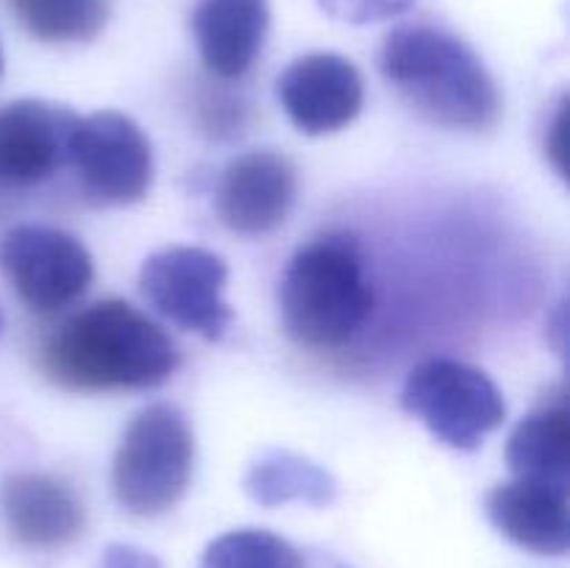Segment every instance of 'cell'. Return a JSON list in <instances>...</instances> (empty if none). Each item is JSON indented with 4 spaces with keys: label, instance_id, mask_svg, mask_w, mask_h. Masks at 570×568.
<instances>
[{
    "label": "cell",
    "instance_id": "cell-13",
    "mask_svg": "<svg viewBox=\"0 0 570 568\" xmlns=\"http://www.w3.org/2000/svg\"><path fill=\"white\" fill-rule=\"evenodd\" d=\"M490 523L518 549L562 557L570 549V484L562 479L512 477L484 496Z\"/></svg>",
    "mask_w": 570,
    "mask_h": 568
},
{
    "label": "cell",
    "instance_id": "cell-12",
    "mask_svg": "<svg viewBox=\"0 0 570 568\" xmlns=\"http://www.w3.org/2000/svg\"><path fill=\"white\" fill-rule=\"evenodd\" d=\"M6 527L11 538L33 551H59L87 529V507L78 490L45 471H14L0 484Z\"/></svg>",
    "mask_w": 570,
    "mask_h": 568
},
{
    "label": "cell",
    "instance_id": "cell-11",
    "mask_svg": "<svg viewBox=\"0 0 570 568\" xmlns=\"http://www.w3.org/2000/svg\"><path fill=\"white\" fill-rule=\"evenodd\" d=\"M298 195V170L278 150L239 154L223 167L217 182V217L239 237H265L287 221Z\"/></svg>",
    "mask_w": 570,
    "mask_h": 568
},
{
    "label": "cell",
    "instance_id": "cell-15",
    "mask_svg": "<svg viewBox=\"0 0 570 568\" xmlns=\"http://www.w3.org/2000/svg\"><path fill=\"white\" fill-rule=\"evenodd\" d=\"M243 488L254 505L267 510L293 501L328 507L337 499V479L315 460L287 449H271L256 457L245 473Z\"/></svg>",
    "mask_w": 570,
    "mask_h": 568
},
{
    "label": "cell",
    "instance_id": "cell-1",
    "mask_svg": "<svg viewBox=\"0 0 570 568\" xmlns=\"http://www.w3.org/2000/svg\"><path fill=\"white\" fill-rule=\"evenodd\" d=\"M42 371L72 393L154 390L176 373L170 334L120 298L95 301L67 317L42 345Z\"/></svg>",
    "mask_w": 570,
    "mask_h": 568
},
{
    "label": "cell",
    "instance_id": "cell-20",
    "mask_svg": "<svg viewBox=\"0 0 570 568\" xmlns=\"http://www.w3.org/2000/svg\"><path fill=\"white\" fill-rule=\"evenodd\" d=\"M546 156L549 161L554 165V170L560 176H566L568 165H566V156H568V100L562 98L557 104L554 117L549 120V131H546Z\"/></svg>",
    "mask_w": 570,
    "mask_h": 568
},
{
    "label": "cell",
    "instance_id": "cell-5",
    "mask_svg": "<svg viewBox=\"0 0 570 568\" xmlns=\"http://www.w3.org/2000/svg\"><path fill=\"white\" fill-rule=\"evenodd\" d=\"M401 407L454 451H476L507 418L499 384L482 368L454 356H432L412 368Z\"/></svg>",
    "mask_w": 570,
    "mask_h": 568
},
{
    "label": "cell",
    "instance_id": "cell-10",
    "mask_svg": "<svg viewBox=\"0 0 570 568\" xmlns=\"http://www.w3.org/2000/svg\"><path fill=\"white\" fill-rule=\"evenodd\" d=\"M78 120L70 106L42 98L0 106V187H37L70 165Z\"/></svg>",
    "mask_w": 570,
    "mask_h": 568
},
{
    "label": "cell",
    "instance_id": "cell-22",
    "mask_svg": "<svg viewBox=\"0 0 570 568\" xmlns=\"http://www.w3.org/2000/svg\"><path fill=\"white\" fill-rule=\"evenodd\" d=\"M0 72H3V50H0Z\"/></svg>",
    "mask_w": 570,
    "mask_h": 568
},
{
    "label": "cell",
    "instance_id": "cell-18",
    "mask_svg": "<svg viewBox=\"0 0 570 568\" xmlns=\"http://www.w3.org/2000/svg\"><path fill=\"white\" fill-rule=\"evenodd\" d=\"M198 568H306L304 555L271 529H232L212 540Z\"/></svg>",
    "mask_w": 570,
    "mask_h": 568
},
{
    "label": "cell",
    "instance_id": "cell-16",
    "mask_svg": "<svg viewBox=\"0 0 570 568\" xmlns=\"http://www.w3.org/2000/svg\"><path fill=\"white\" fill-rule=\"evenodd\" d=\"M507 466L512 477H570V412L566 401L543 404L515 423L507 440Z\"/></svg>",
    "mask_w": 570,
    "mask_h": 568
},
{
    "label": "cell",
    "instance_id": "cell-9",
    "mask_svg": "<svg viewBox=\"0 0 570 568\" xmlns=\"http://www.w3.org/2000/svg\"><path fill=\"white\" fill-rule=\"evenodd\" d=\"M284 115L306 137L348 128L365 106V78L348 56L332 50L304 53L276 78Z\"/></svg>",
    "mask_w": 570,
    "mask_h": 568
},
{
    "label": "cell",
    "instance_id": "cell-7",
    "mask_svg": "<svg viewBox=\"0 0 570 568\" xmlns=\"http://www.w3.org/2000/svg\"><path fill=\"white\" fill-rule=\"evenodd\" d=\"M70 165L83 193L104 206H134L154 187V148L139 123L117 109L81 117L72 131Z\"/></svg>",
    "mask_w": 570,
    "mask_h": 568
},
{
    "label": "cell",
    "instance_id": "cell-19",
    "mask_svg": "<svg viewBox=\"0 0 570 568\" xmlns=\"http://www.w3.org/2000/svg\"><path fill=\"white\" fill-rule=\"evenodd\" d=\"M323 14L348 26H373L406 14L415 0H317Z\"/></svg>",
    "mask_w": 570,
    "mask_h": 568
},
{
    "label": "cell",
    "instance_id": "cell-8",
    "mask_svg": "<svg viewBox=\"0 0 570 568\" xmlns=\"http://www.w3.org/2000/svg\"><path fill=\"white\" fill-rule=\"evenodd\" d=\"M0 271L28 310L50 315L92 287L95 262L76 234L26 223L0 239Z\"/></svg>",
    "mask_w": 570,
    "mask_h": 568
},
{
    "label": "cell",
    "instance_id": "cell-14",
    "mask_svg": "<svg viewBox=\"0 0 570 568\" xmlns=\"http://www.w3.org/2000/svg\"><path fill=\"white\" fill-rule=\"evenodd\" d=\"M189 26L206 70L220 81H239L267 42L271 0H198Z\"/></svg>",
    "mask_w": 570,
    "mask_h": 568
},
{
    "label": "cell",
    "instance_id": "cell-6",
    "mask_svg": "<svg viewBox=\"0 0 570 568\" xmlns=\"http://www.w3.org/2000/svg\"><path fill=\"white\" fill-rule=\"evenodd\" d=\"M228 265L220 254L198 245H170L139 267V293L165 321L184 332L220 343L234 323V310L223 298Z\"/></svg>",
    "mask_w": 570,
    "mask_h": 568
},
{
    "label": "cell",
    "instance_id": "cell-4",
    "mask_svg": "<svg viewBox=\"0 0 570 568\" xmlns=\"http://www.w3.org/2000/svg\"><path fill=\"white\" fill-rule=\"evenodd\" d=\"M195 468V432L181 407L159 401L131 418L111 462L117 505L139 518L170 512L187 496Z\"/></svg>",
    "mask_w": 570,
    "mask_h": 568
},
{
    "label": "cell",
    "instance_id": "cell-3",
    "mask_svg": "<svg viewBox=\"0 0 570 568\" xmlns=\"http://www.w3.org/2000/svg\"><path fill=\"white\" fill-rule=\"evenodd\" d=\"M278 312L298 345L332 351L351 343L373 312L360 239L348 232H323L295 248L278 282Z\"/></svg>",
    "mask_w": 570,
    "mask_h": 568
},
{
    "label": "cell",
    "instance_id": "cell-21",
    "mask_svg": "<svg viewBox=\"0 0 570 568\" xmlns=\"http://www.w3.org/2000/svg\"><path fill=\"white\" fill-rule=\"evenodd\" d=\"M95 568H161V560L134 543H109L100 551Z\"/></svg>",
    "mask_w": 570,
    "mask_h": 568
},
{
    "label": "cell",
    "instance_id": "cell-17",
    "mask_svg": "<svg viewBox=\"0 0 570 568\" xmlns=\"http://www.w3.org/2000/svg\"><path fill=\"white\" fill-rule=\"evenodd\" d=\"M20 26L48 45H83L109 22L106 0H9Z\"/></svg>",
    "mask_w": 570,
    "mask_h": 568
},
{
    "label": "cell",
    "instance_id": "cell-2",
    "mask_svg": "<svg viewBox=\"0 0 570 568\" xmlns=\"http://www.w3.org/2000/svg\"><path fill=\"white\" fill-rule=\"evenodd\" d=\"M379 67L412 111L451 131H488L501 92L476 50L434 26H399L384 37Z\"/></svg>",
    "mask_w": 570,
    "mask_h": 568
}]
</instances>
